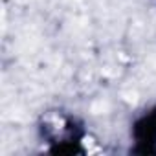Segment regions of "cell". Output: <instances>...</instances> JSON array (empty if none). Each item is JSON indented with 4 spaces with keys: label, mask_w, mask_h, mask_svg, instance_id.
I'll return each mask as SVG.
<instances>
[{
    "label": "cell",
    "mask_w": 156,
    "mask_h": 156,
    "mask_svg": "<svg viewBox=\"0 0 156 156\" xmlns=\"http://www.w3.org/2000/svg\"><path fill=\"white\" fill-rule=\"evenodd\" d=\"M37 138L48 152L77 154L85 152L88 127L81 116L72 110L53 107L44 110L35 125Z\"/></svg>",
    "instance_id": "obj_1"
},
{
    "label": "cell",
    "mask_w": 156,
    "mask_h": 156,
    "mask_svg": "<svg viewBox=\"0 0 156 156\" xmlns=\"http://www.w3.org/2000/svg\"><path fill=\"white\" fill-rule=\"evenodd\" d=\"M129 136L132 154H156V103L134 116V119L130 121Z\"/></svg>",
    "instance_id": "obj_2"
}]
</instances>
